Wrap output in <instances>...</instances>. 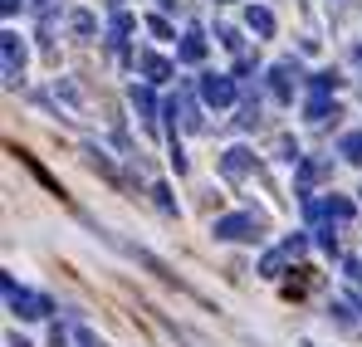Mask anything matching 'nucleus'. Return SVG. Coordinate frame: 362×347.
Listing matches in <instances>:
<instances>
[{"label":"nucleus","mask_w":362,"mask_h":347,"mask_svg":"<svg viewBox=\"0 0 362 347\" xmlns=\"http://www.w3.org/2000/svg\"><path fill=\"white\" fill-rule=\"evenodd\" d=\"M294 83H299V64H294V59H279V64L269 69V88H274V98H294Z\"/></svg>","instance_id":"obj_3"},{"label":"nucleus","mask_w":362,"mask_h":347,"mask_svg":"<svg viewBox=\"0 0 362 347\" xmlns=\"http://www.w3.org/2000/svg\"><path fill=\"white\" fill-rule=\"evenodd\" d=\"M250 167H255V157H250L245 147H230V152H226V162H221V172H226V176H245Z\"/></svg>","instance_id":"obj_9"},{"label":"nucleus","mask_w":362,"mask_h":347,"mask_svg":"<svg viewBox=\"0 0 362 347\" xmlns=\"http://www.w3.org/2000/svg\"><path fill=\"white\" fill-rule=\"evenodd\" d=\"M137 64H142V73H147L152 83H167V78H172V64H167L162 54H152V49H147V54L137 59Z\"/></svg>","instance_id":"obj_8"},{"label":"nucleus","mask_w":362,"mask_h":347,"mask_svg":"<svg viewBox=\"0 0 362 347\" xmlns=\"http://www.w3.org/2000/svg\"><path fill=\"white\" fill-rule=\"evenodd\" d=\"M74 30H78V35H93L98 25H93V15H88V10H74Z\"/></svg>","instance_id":"obj_14"},{"label":"nucleus","mask_w":362,"mask_h":347,"mask_svg":"<svg viewBox=\"0 0 362 347\" xmlns=\"http://www.w3.org/2000/svg\"><path fill=\"white\" fill-rule=\"evenodd\" d=\"M201 103H206V108H230V103H235V78L206 73V78H201Z\"/></svg>","instance_id":"obj_1"},{"label":"nucleus","mask_w":362,"mask_h":347,"mask_svg":"<svg viewBox=\"0 0 362 347\" xmlns=\"http://www.w3.org/2000/svg\"><path fill=\"white\" fill-rule=\"evenodd\" d=\"M338 157H348L353 167H362V132H348V137L338 142Z\"/></svg>","instance_id":"obj_13"},{"label":"nucleus","mask_w":362,"mask_h":347,"mask_svg":"<svg viewBox=\"0 0 362 347\" xmlns=\"http://www.w3.org/2000/svg\"><path fill=\"white\" fill-rule=\"evenodd\" d=\"M250 235H259L255 216H226V220H216V240H250Z\"/></svg>","instance_id":"obj_5"},{"label":"nucleus","mask_w":362,"mask_h":347,"mask_svg":"<svg viewBox=\"0 0 362 347\" xmlns=\"http://www.w3.org/2000/svg\"><path fill=\"white\" fill-rule=\"evenodd\" d=\"M0 10H5V15H15V10H20V0H0Z\"/></svg>","instance_id":"obj_16"},{"label":"nucleus","mask_w":362,"mask_h":347,"mask_svg":"<svg viewBox=\"0 0 362 347\" xmlns=\"http://www.w3.org/2000/svg\"><path fill=\"white\" fill-rule=\"evenodd\" d=\"M303 113H308V122H323L328 113L338 117V108H333V98H328V93H318V88H313V98H308V108H303Z\"/></svg>","instance_id":"obj_11"},{"label":"nucleus","mask_w":362,"mask_h":347,"mask_svg":"<svg viewBox=\"0 0 362 347\" xmlns=\"http://www.w3.org/2000/svg\"><path fill=\"white\" fill-rule=\"evenodd\" d=\"M147 30H152V35H162V40H172V25H167L162 15H152V20H147Z\"/></svg>","instance_id":"obj_15"},{"label":"nucleus","mask_w":362,"mask_h":347,"mask_svg":"<svg viewBox=\"0 0 362 347\" xmlns=\"http://www.w3.org/2000/svg\"><path fill=\"white\" fill-rule=\"evenodd\" d=\"M132 35V15L127 10H113V25H108V45L113 49H122V40Z\"/></svg>","instance_id":"obj_10"},{"label":"nucleus","mask_w":362,"mask_h":347,"mask_svg":"<svg viewBox=\"0 0 362 347\" xmlns=\"http://www.w3.org/2000/svg\"><path fill=\"white\" fill-rule=\"evenodd\" d=\"M132 108H137V113H142V122H147V127H152V122H157V98H152V88H132Z\"/></svg>","instance_id":"obj_12"},{"label":"nucleus","mask_w":362,"mask_h":347,"mask_svg":"<svg viewBox=\"0 0 362 347\" xmlns=\"http://www.w3.org/2000/svg\"><path fill=\"white\" fill-rule=\"evenodd\" d=\"M0 54H5V83H20V69H25V49H20V35H0Z\"/></svg>","instance_id":"obj_4"},{"label":"nucleus","mask_w":362,"mask_h":347,"mask_svg":"<svg viewBox=\"0 0 362 347\" xmlns=\"http://www.w3.org/2000/svg\"><path fill=\"white\" fill-rule=\"evenodd\" d=\"M177 59H181V64H201V59H206V35H201L196 25H191V30L181 35V49H177Z\"/></svg>","instance_id":"obj_6"},{"label":"nucleus","mask_w":362,"mask_h":347,"mask_svg":"<svg viewBox=\"0 0 362 347\" xmlns=\"http://www.w3.org/2000/svg\"><path fill=\"white\" fill-rule=\"evenodd\" d=\"M5 293H10V308L25 313V318H49L54 313V303L40 298V293H25V289H15V284H5Z\"/></svg>","instance_id":"obj_2"},{"label":"nucleus","mask_w":362,"mask_h":347,"mask_svg":"<svg viewBox=\"0 0 362 347\" xmlns=\"http://www.w3.org/2000/svg\"><path fill=\"white\" fill-rule=\"evenodd\" d=\"M245 25H250L259 40H269V35H274V15H269L264 5H250V10H245Z\"/></svg>","instance_id":"obj_7"}]
</instances>
